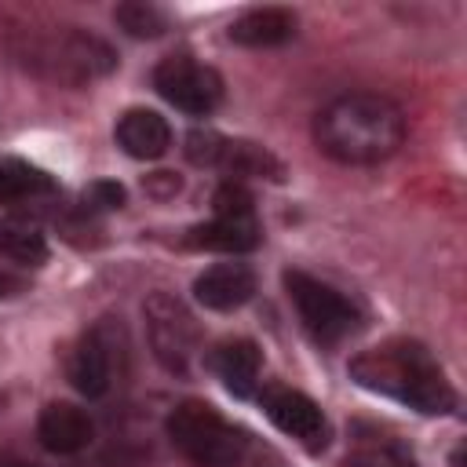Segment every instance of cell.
Wrapping results in <instances>:
<instances>
[{
  "label": "cell",
  "instance_id": "8fae6325",
  "mask_svg": "<svg viewBox=\"0 0 467 467\" xmlns=\"http://www.w3.org/2000/svg\"><path fill=\"white\" fill-rule=\"evenodd\" d=\"M252 292H255V274L244 263H215L193 281V296L208 310H237L252 299Z\"/></svg>",
  "mask_w": 467,
  "mask_h": 467
},
{
  "label": "cell",
  "instance_id": "8992f818",
  "mask_svg": "<svg viewBox=\"0 0 467 467\" xmlns=\"http://www.w3.org/2000/svg\"><path fill=\"white\" fill-rule=\"evenodd\" d=\"M186 157L193 164H208V168H219L226 175H259V179H285V168L281 161L259 146V142H248V139H226L219 131H190L186 135Z\"/></svg>",
  "mask_w": 467,
  "mask_h": 467
},
{
  "label": "cell",
  "instance_id": "30bf717a",
  "mask_svg": "<svg viewBox=\"0 0 467 467\" xmlns=\"http://www.w3.org/2000/svg\"><path fill=\"white\" fill-rule=\"evenodd\" d=\"M95 427H91V416L69 401H51L44 405L40 420H36V438L47 452L55 456H73L80 449H88Z\"/></svg>",
  "mask_w": 467,
  "mask_h": 467
},
{
  "label": "cell",
  "instance_id": "ba28073f",
  "mask_svg": "<svg viewBox=\"0 0 467 467\" xmlns=\"http://www.w3.org/2000/svg\"><path fill=\"white\" fill-rule=\"evenodd\" d=\"M146 328H150V343L157 361L168 372H186L190 358L197 350V325L186 314V306L164 292H153L146 299Z\"/></svg>",
  "mask_w": 467,
  "mask_h": 467
},
{
  "label": "cell",
  "instance_id": "7c38bea8",
  "mask_svg": "<svg viewBox=\"0 0 467 467\" xmlns=\"http://www.w3.org/2000/svg\"><path fill=\"white\" fill-rule=\"evenodd\" d=\"M117 146L135 161H157L171 146V128L157 109H128L117 120Z\"/></svg>",
  "mask_w": 467,
  "mask_h": 467
},
{
  "label": "cell",
  "instance_id": "5b68a950",
  "mask_svg": "<svg viewBox=\"0 0 467 467\" xmlns=\"http://www.w3.org/2000/svg\"><path fill=\"white\" fill-rule=\"evenodd\" d=\"M285 288H288V299L296 303V310H299V317H303V325H306V332L314 339L336 343L347 332H354L358 310L350 306V299H343L325 281H317L310 274H299V270H288L285 274Z\"/></svg>",
  "mask_w": 467,
  "mask_h": 467
},
{
  "label": "cell",
  "instance_id": "277c9868",
  "mask_svg": "<svg viewBox=\"0 0 467 467\" xmlns=\"http://www.w3.org/2000/svg\"><path fill=\"white\" fill-rule=\"evenodd\" d=\"M171 445L197 467H237L248 438L204 401H179L168 416Z\"/></svg>",
  "mask_w": 467,
  "mask_h": 467
},
{
  "label": "cell",
  "instance_id": "ffe728a7",
  "mask_svg": "<svg viewBox=\"0 0 467 467\" xmlns=\"http://www.w3.org/2000/svg\"><path fill=\"white\" fill-rule=\"evenodd\" d=\"M343 467H416V463L398 445H361L343 460Z\"/></svg>",
  "mask_w": 467,
  "mask_h": 467
},
{
  "label": "cell",
  "instance_id": "ac0fdd59",
  "mask_svg": "<svg viewBox=\"0 0 467 467\" xmlns=\"http://www.w3.org/2000/svg\"><path fill=\"white\" fill-rule=\"evenodd\" d=\"M51 190H55L51 175L40 171L36 164L18 161V157H4V161H0V204L33 201V197H44V193H51Z\"/></svg>",
  "mask_w": 467,
  "mask_h": 467
},
{
  "label": "cell",
  "instance_id": "e0dca14e",
  "mask_svg": "<svg viewBox=\"0 0 467 467\" xmlns=\"http://www.w3.org/2000/svg\"><path fill=\"white\" fill-rule=\"evenodd\" d=\"M0 255L22 263V266H40L47 263V237L36 223L7 215L0 219Z\"/></svg>",
  "mask_w": 467,
  "mask_h": 467
},
{
  "label": "cell",
  "instance_id": "d6986e66",
  "mask_svg": "<svg viewBox=\"0 0 467 467\" xmlns=\"http://www.w3.org/2000/svg\"><path fill=\"white\" fill-rule=\"evenodd\" d=\"M117 22L124 33L131 36H161L168 29V15L153 4H142V0H128V4H117Z\"/></svg>",
  "mask_w": 467,
  "mask_h": 467
},
{
  "label": "cell",
  "instance_id": "9a60e30c",
  "mask_svg": "<svg viewBox=\"0 0 467 467\" xmlns=\"http://www.w3.org/2000/svg\"><path fill=\"white\" fill-rule=\"evenodd\" d=\"M296 33V15L285 7H252L230 26V40L244 47H277L292 40Z\"/></svg>",
  "mask_w": 467,
  "mask_h": 467
},
{
  "label": "cell",
  "instance_id": "7402d4cb",
  "mask_svg": "<svg viewBox=\"0 0 467 467\" xmlns=\"http://www.w3.org/2000/svg\"><path fill=\"white\" fill-rule=\"evenodd\" d=\"M124 204V190L117 182H91L84 190V212H109Z\"/></svg>",
  "mask_w": 467,
  "mask_h": 467
},
{
  "label": "cell",
  "instance_id": "6da1fadb",
  "mask_svg": "<svg viewBox=\"0 0 467 467\" xmlns=\"http://www.w3.org/2000/svg\"><path fill=\"white\" fill-rule=\"evenodd\" d=\"M317 146L339 164H379L405 142V117L398 102L372 91L332 99L314 124Z\"/></svg>",
  "mask_w": 467,
  "mask_h": 467
},
{
  "label": "cell",
  "instance_id": "44dd1931",
  "mask_svg": "<svg viewBox=\"0 0 467 467\" xmlns=\"http://www.w3.org/2000/svg\"><path fill=\"white\" fill-rule=\"evenodd\" d=\"M212 204H215V215H226V219H248L252 215V193L234 179L215 190Z\"/></svg>",
  "mask_w": 467,
  "mask_h": 467
},
{
  "label": "cell",
  "instance_id": "52a82bcc",
  "mask_svg": "<svg viewBox=\"0 0 467 467\" xmlns=\"http://www.w3.org/2000/svg\"><path fill=\"white\" fill-rule=\"evenodd\" d=\"M153 88L164 102L182 113L204 117L223 102V77L212 66L193 62L190 55H171L153 69Z\"/></svg>",
  "mask_w": 467,
  "mask_h": 467
},
{
  "label": "cell",
  "instance_id": "5bb4252c",
  "mask_svg": "<svg viewBox=\"0 0 467 467\" xmlns=\"http://www.w3.org/2000/svg\"><path fill=\"white\" fill-rule=\"evenodd\" d=\"M212 372L226 383V390H234L237 398H248L259 383V368H263V354L252 339H226L208 354Z\"/></svg>",
  "mask_w": 467,
  "mask_h": 467
},
{
  "label": "cell",
  "instance_id": "603a6c76",
  "mask_svg": "<svg viewBox=\"0 0 467 467\" xmlns=\"http://www.w3.org/2000/svg\"><path fill=\"white\" fill-rule=\"evenodd\" d=\"M26 292V281L15 277V274H0V299H15Z\"/></svg>",
  "mask_w": 467,
  "mask_h": 467
},
{
  "label": "cell",
  "instance_id": "4fadbf2b",
  "mask_svg": "<svg viewBox=\"0 0 467 467\" xmlns=\"http://www.w3.org/2000/svg\"><path fill=\"white\" fill-rule=\"evenodd\" d=\"M259 223L255 215L248 219H226V215H215L212 223H201V226H190L186 230V248H201V252H223V255H241V252H252L259 244Z\"/></svg>",
  "mask_w": 467,
  "mask_h": 467
},
{
  "label": "cell",
  "instance_id": "cb8c5ba5",
  "mask_svg": "<svg viewBox=\"0 0 467 467\" xmlns=\"http://www.w3.org/2000/svg\"><path fill=\"white\" fill-rule=\"evenodd\" d=\"M0 467H33V463H22V460H0Z\"/></svg>",
  "mask_w": 467,
  "mask_h": 467
},
{
  "label": "cell",
  "instance_id": "7a4b0ae2",
  "mask_svg": "<svg viewBox=\"0 0 467 467\" xmlns=\"http://www.w3.org/2000/svg\"><path fill=\"white\" fill-rule=\"evenodd\" d=\"M350 379L427 416H441L456 405V390L449 387L445 372L438 368L431 350L412 339H390L361 350L350 361Z\"/></svg>",
  "mask_w": 467,
  "mask_h": 467
},
{
  "label": "cell",
  "instance_id": "9c48e42d",
  "mask_svg": "<svg viewBox=\"0 0 467 467\" xmlns=\"http://www.w3.org/2000/svg\"><path fill=\"white\" fill-rule=\"evenodd\" d=\"M263 409H266V416H270V423L277 431H285L288 438H296L310 452L325 449V441H328V420L317 409V401H310L306 394L288 390V387H270L263 394Z\"/></svg>",
  "mask_w": 467,
  "mask_h": 467
},
{
  "label": "cell",
  "instance_id": "2e32d148",
  "mask_svg": "<svg viewBox=\"0 0 467 467\" xmlns=\"http://www.w3.org/2000/svg\"><path fill=\"white\" fill-rule=\"evenodd\" d=\"M69 379L84 398H102L113 383V365H109V347L102 343L99 332H88L73 358H69Z\"/></svg>",
  "mask_w": 467,
  "mask_h": 467
},
{
  "label": "cell",
  "instance_id": "3957f363",
  "mask_svg": "<svg viewBox=\"0 0 467 467\" xmlns=\"http://www.w3.org/2000/svg\"><path fill=\"white\" fill-rule=\"evenodd\" d=\"M11 55L36 77H47L55 84H91L106 77L117 66V55L106 40L84 33V29H26L11 40Z\"/></svg>",
  "mask_w": 467,
  "mask_h": 467
}]
</instances>
